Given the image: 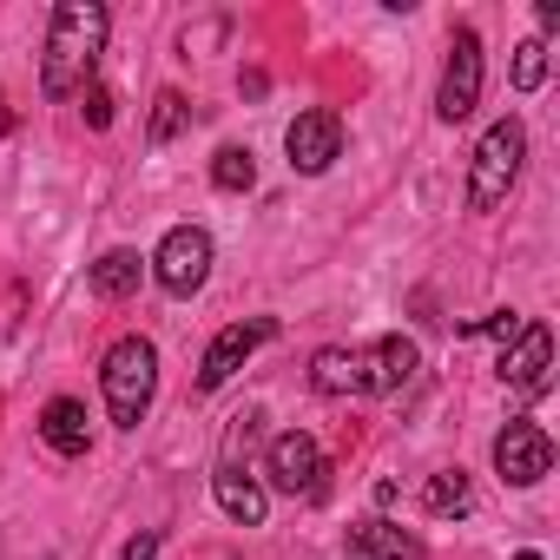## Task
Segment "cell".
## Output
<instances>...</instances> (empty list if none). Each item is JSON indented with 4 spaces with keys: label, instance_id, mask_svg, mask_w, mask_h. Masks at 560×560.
Wrapping results in <instances>:
<instances>
[{
    "label": "cell",
    "instance_id": "obj_5",
    "mask_svg": "<svg viewBox=\"0 0 560 560\" xmlns=\"http://www.w3.org/2000/svg\"><path fill=\"white\" fill-rule=\"evenodd\" d=\"M264 475H270V488L317 501V494H324V475H330V462H324L317 435H304V429H284V435L270 442V455H264Z\"/></svg>",
    "mask_w": 560,
    "mask_h": 560
},
{
    "label": "cell",
    "instance_id": "obj_7",
    "mask_svg": "<svg viewBox=\"0 0 560 560\" xmlns=\"http://www.w3.org/2000/svg\"><path fill=\"white\" fill-rule=\"evenodd\" d=\"M270 337H277V317H250V324L218 330L211 350H205V363H198V389H224V383L250 363V350H264Z\"/></svg>",
    "mask_w": 560,
    "mask_h": 560
},
{
    "label": "cell",
    "instance_id": "obj_17",
    "mask_svg": "<svg viewBox=\"0 0 560 560\" xmlns=\"http://www.w3.org/2000/svg\"><path fill=\"white\" fill-rule=\"evenodd\" d=\"M93 291H100L106 304L132 298V291H139V250H106V257L93 264Z\"/></svg>",
    "mask_w": 560,
    "mask_h": 560
},
{
    "label": "cell",
    "instance_id": "obj_9",
    "mask_svg": "<svg viewBox=\"0 0 560 560\" xmlns=\"http://www.w3.org/2000/svg\"><path fill=\"white\" fill-rule=\"evenodd\" d=\"M547 468H553V442H547V429H534V422H508V429L494 435V475H501V481L534 488Z\"/></svg>",
    "mask_w": 560,
    "mask_h": 560
},
{
    "label": "cell",
    "instance_id": "obj_3",
    "mask_svg": "<svg viewBox=\"0 0 560 560\" xmlns=\"http://www.w3.org/2000/svg\"><path fill=\"white\" fill-rule=\"evenodd\" d=\"M521 159H527V126L508 113V119H494V126L481 132V145H475V165H468V205H475V211H494V205L514 191Z\"/></svg>",
    "mask_w": 560,
    "mask_h": 560
},
{
    "label": "cell",
    "instance_id": "obj_10",
    "mask_svg": "<svg viewBox=\"0 0 560 560\" xmlns=\"http://www.w3.org/2000/svg\"><path fill=\"white\" fill-rule=\"evenodd\" d=\"M501 383L521 389V396H540V389L553 383V337H547V324H527V330L508 343V357H501Z\"/></svg>",
    "mask_w": 560,
    "mask_h": 560
},
{
    "label": "cell",
    "instance_id": "obj_22",
    "mask_svg": "<svg viewBox=\"0 0 560 560\" xmlns=\"http://www.w3.org/2000/svg\"><path fill=\"white\" fill-rule=\"evenodd\" d=\"M86 126H100V132L113 126V93L106 86H86Z\"/></svg>",
    "mask_w": 560,
    "mask_h": 560
},
{
    "label": "cell",
    "instance_id": "obj_13",
    "mask_svg": "<svg viewBox=\"0 0 560 560\" xmlns=\"http://www.w3.org/2000/svg\"><path fill=\"white\" fill-rule=\"evenodd\" d=\"M311 383H317L324 396H363V389H370V363H363V350L330 343V350L311 357Z\"/></svg>",
    "mask_w": 560,
    "mask_h": 560
},
{
    "label": "cell",
    "instance_id": "obj_23",
    "mask_svg": "<svg viewBox=\"0 0 560 560\" xmlns=\"http://www.w3.org/2000/svg\"><path fill=\"white\" fill-rule=\"evenodd\" d=\"M152 553H159V534H132V540H126V553H119V560H152Z\"/></svg>",
    "mask_w": 560,
    "mask_h": 560
},
{
    "label": "cell",
    "instance_id": "obj_21",
    "mask_svg": "<svg viewBox=\"0 0 560 560\" xmlns=\"http://www.w3.org/2000/svg\"><path fill=\"white\" fill-rule=\"evenodd\" d=\"M468 330H475V337H501V343H514V337L527 330V317H521V311H494V317H475Z\"/></svg>",
    "mask_w": 560,
    "mask_h": 560
},
{
    "label": "cell",
    "instance_id": "obj_2",
    "mask_svg": "<svg viewBox=\"0 0 560 560\" xmlns=\"http://www.w3.org/2000/svg\"><path fill=\"white\" fill-rule=\"evenodd\" d=\"M100 389H106V409L119 429H139L145 409H152V389H159V350L145 337H119L100 363Z\"/></svg>",
    "mask_w": 560,
    "mask_h": 560
},
{
    "label": "cell",
    "instance_id": "obj_24",
    "mask_svg": "<svg viewBox=\"0 0 560 560\" xmlns=\"http://www.w3.org/2000/svg\"><path fill=\"white\" fill-rule=\"evenodd\" d=\"M14 132V113H8V93H0V139H8Z\"/></svg>",
    "mask_w": 560,
    "mask_h": 560
},
{
    "label": "cell",
    "instance_id": "obj_14",
    "mask_svg": "<svg viewBox=\"0 0 560 560\" xmlns=\"http://www.w3.org/2000/svg\"><path fill=\"white\" fill-rule=\"evenodd\" d=\"M211 494H218V508L237 521V527H264V514H270V501H264V488L250 481V475H237L231 462L211 475Z\"/></svg>",
    "mask_w": 560,
    "mask_h": 560
},
{
    "label": "cell",
    "instance_id": "obj_12",
    "mask_svg": "<svg viewBox=\"0 0 560 560\" xmlns=\"http://www.w3.org/2000/svg\"><path fill=\"white\" fill-rule=\"evenodd\" d=\"M363 363H370V389H376V396H396V389H409V383H416L422 350H416L409 337H383Z\"/></svg>",
    "mask_w": 560,
    "mask_h": 560
},
{
    "label": "cell",
    "instance_id": "obj_15",
    "mask_svg": "<svg viewBox=\"0 0 560 560\" xmlns=\"http://www.w3.org/2000/svg\"><path fill=\"white\" fill-rule=\"evenodd\" d=\"M40 442H47L54 455H86V409H80L73 396H54V402L40 409Z\"/></svg>",
    "mask_w": 560,
    "mask_h": 560
},
{
    "label": "cell",
    "instance_id": "obj_16",
    "mask_svg": "<svg viewBox=\"0 0 560 560\" xmlns=\"http://www.w3.org/2000/svg\"><path fill=\"white\" fill-rule=\"evenodd\" d=\"M468 508H475V481H468L462 468H442V475H429V488H422V514L448 521V514H468Z\"/></svg>",
    "mask_w": 560,
    "mask_h": 560
},
{
    "label": "cell",
    "instance_id": "obj_6",
    "mask_svg": "<svg viewBox=\"0 0 560 560\" xmlns=\"http://www.w3.org/2000/svg\"><path fill=\"white\" fill-rule=\"evenodd\" d=\"M481 106V34L462 27L455 47H448V67H442V93H435V113L448 126H462L468 113Z\"/></svg>",
    "mask_w": 560,
    "mask_h": 560
},
{
    "label": "cell",
    "instance_id": "obj_4",
    "mask_svg": "<svg viewBox=\"0 0 560 560\" xmlns=\"http://www.w3.org/2000/svg\"><path fill=\"white\" fill-rule=\"evenodd\" d=\"M152 277H159V291L172 298H191L205 291V277H211V231L205 224H172L152 250Z\"/></svg>",
    "mask_w": 560,
    "mask_h": 560
},
{
    "label": "cell",
    "instance_id": "obj_19",
    "mask_svg": "<svg viewBox=\"0 0 560 560\" xmlns=\"http://www.w3.org/2000/svg\"><path fill=\"white\" fill-rule=\"evenodd\" d=\"M547 80V40H521L514 47V93H540Z\"/></svg>",
    "mask_w": 560,
    "mask_h": 560
},
{
    "label": "cell",
    "instance_id": "obj_8",
    "mask_svg": "<svg viewBox=\"0 0 560 560\" xmlns=\"http://www.w3.org/2000/svg\"><path fill=\"white\" fill-rule=\"evenodd\" d=\"M284 152H291V172H304V178L330 172L337 152H343V119L324 113V106H317V113H298L291 132H284Z\"/></svg>",
    "mask_w": 560,
    "mask_h": 560
},
{
    "label": "cell",
    "instance_id": "obj_20",
    "mask_svg": "<svg viewBox=\"0 0 560 560\" xmlns=\"http://www.w3.org/2000/svg\"><path fill=\"white\" fill-rule=\"evenodd\" d=\"M185 119H191V106H185V93H159V113H152V145H165V139H178V132H185Z\"/></svg>",
    "mask_w": 560,
    "mask_h": 560
},
{
    "label": "cell",
    "instance_id": "obj_18",
    "mask_svg": "<svg viewBox=\"0 0 560 560\" xmlns=\"http://www.w3.org/2000/svg\"><path fill=\"white\" fill-rule=\"evenodd\" d=\"M211 185H218V191H250V185H257V159H250V145H224V152L211 159Z\"/></svg>",
    "mask_w": 560,
    "mask_h": 560
},
{
    "label": "cell",
    "instance_id": "obj_11",
    "mask_svg": "<svg viewBox=\"0 0 560 560\" xmlns=\"http://www.w3.org/2000/svg\"><path fill=\"white\" fill-rule=\"evenodd\" d=\"M422 553L429 547L396 521H357L350 527V560H422Z\"/></svg>",
    "mask_w": 560,
    "mask_h": 560
},
{
    "label": "cell",
    "instance_id": "obj_1",
    "mask_svg": "<svg viewBox=\"0 0 560 560\" xmlns=\"http://www.w3.org/2000/svg\"><path fill=\"white\" fill-rule=\"evenodd\" d=\"M106 27H113V14L100 0H60L54 8L47 54H40V93L47 100H73L93 86V67L106 54Z\"/></svg>",
    "mask_w": 560,
    "mask_h": 560
}]
</instances>
